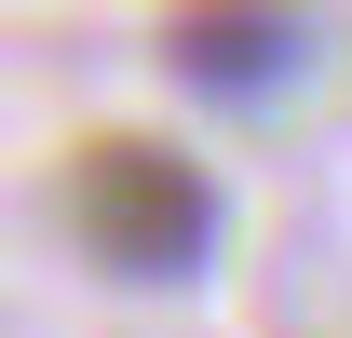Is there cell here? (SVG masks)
<instances>
[{
  "mask_svg": "<svg viewBox=\"0 0 352 338\" xmlns=\"http://www.w3.org/2000/svg\"><path fill=\"white\" fill-rule=\"evenodd\" d=\"M68 230H82L95 271H122V284H190L204 244H217V176L163 149V135H82L68 149Z\"/></svg>",
  "mask_w": 352,
  "mask_h": 338,
  "instance_id": "6da1fadb",
  "label": "cell"
},
{
  "mask_svg": "<svg viewBox=\"0 0 352 338\" xmlns=\"http://www.w3.org/2000/svg\"><path fill=\"white\" fill-rule=\"evenodd\" d=\"M149 41H163V68L190 95H271V82H298L311 27L298 14H258V0H190V14H163Z\"/></svg>",
  "mask_w": 352,
  "mask_h": 338,
  "instance_id": "7a4b0ae2",
  "label": "cell"
}]
</instances>
